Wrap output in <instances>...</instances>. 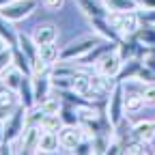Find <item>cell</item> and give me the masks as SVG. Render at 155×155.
I'll list each match as a JSON object with an SVG mask.
<instances>
[{"instance_id":"1","label":"cell","mask_w":155,"mask_h":155,"mask_svg":"<svg viewBox=\"0 0 155 155\" xmlns=\"http://www.w3.org/2000/svg\"><path fill=\"white\" fill-rule=\"evenodd\" d=\"M104 41H106V39H101L95 30L86 32V35H80V37L71 39L67 45L61 48V61H78V58H82L84 54H88L93 48H97Z\"/></svg>"},{"instance_id":"2","label":"cell","mask_w":155,"mask_h":155,"mask_svg":"<svg viewBox=\"0 0 155 155\" xmlns=\"http://www.w3.org/2000/svg\"><path fill=\"white\" fill-rule=\"evenodd\" d=\"M106 19L110 22V26L121 35V39H129L138 32L140 28V17L138 11L136 13H119V11H110L106 15Z\"/></svg>"},{"instance_id":"3","label":"cell","mask_w":155,"mask_h":155,"mask_svg":"<svg viewBox=\"0 0 155 155\" xmlns=\"http://www.w3.org/2000/svg\"><path fill=\"white\" fill-rule=\"evenodd\" d=\"M106 114H108V119H110L112 125H119L125 119V86H123V82H116V86L108 95Z\"/></svg>"},{"instance_id":"4","label":"cell","mask_w":155,"mask_h":155,"mask_svg":"<svg viewBox=\"0 0 155 155\" xmlns=\"http://www.w3.org/2000/svg\"><path fill=\"white\" fill-rule=\"evenodd\" d=\"M37 7H39L37 0H11L9 5L0 7V15L9 19L11 24H15V22H22V19L30 17L37 11Z\"/></svg>"},{"instance_id":"5","label":"cell","mask_w":155,"mask_h":155,"mask_svg":"<svg viewBox=\"0 0 155 155\" xmlns=\"http://www.w3.org/2000/svg\"><path fill=\"white\" fill-rule=\"evenodd\" d=\"M123 56L119 54V50H116V45L112 48V50H108L99 61L95 63V67H93V71H97V73H101V75H106V78H119V73H121V69H123Z\"/></svg>"},{"instance_id":"6","label":"cell","mask_w":155,"mask_h":155,"mask_svg":"<svg viewBox=\"0 0 155 155\" xmlns=\"http://www.w3.org/2000/svg\"><path fill=\"white\" fill-rule=\"evenodd\" d=\"M2 123H5V142H15L26 129V108L19 106Z\"/></svg>"},{"instance_id":"7","label":"cell","mask_w":155,"mask_h":155,"mask_svg":"<svg viewBox=\"0 0 155 155\" xmlns=\"http://www.w3.org/2000/svg\"><path fill=\"white\" fill-rule=\"evenodd\" d=\"M58 140H61V147L65 151H73L78 144L84 140V134L80 125H63L58 129Z\"/></svg>"},{"instance_id":"8","label":"cell","mask_w":155,"mask_h":155,"mask_svg":"<svg viewBox=\"0 0 155 155\" xmlns=\"http://www.w3.org/2000/svg\"><path fill=\"white\" fill-rule=\"evenodd\" d=\"M61 149L63 147H61V140H58V131L41 129V134H39V142H37V155H54Z\"/></svg>"},{"instance_id":"9","label":"cell","mask_w":155,"mask_h":155,"mask_svg":"<svg viewBox=\"0 0 155 155\" xmlns=\"http://www.w3.org/2000/svg\"><path fill=\"white\" fill-rule=\"evenodd\" d=\"M22 106V101H19V95L11 88H2L0 91V121L9 119V116Z\"/></svg>"},{"instance_id":"10","label":"cell","mask_w":155,"mask_h":155,"mask_svg":"<svg viewBox=\"0 0 155 155\" xmlns=\"http://www.w3.org/2000/svg\"><path fill=\"white\" fill-rule=\"evenodd\" d=\"M32 39L37 45H43V43H54L58 39V26L54 22H41L35 26V32H32Z\"/></svg>"},{"instance_id":"11","label":"cell","mask_w":155,"mask_h":155,"mask_svg":"<svg viewBox=\"0 0 155 155\" xmlns=\"http://www.w3.org/2000/svg\"><path fill=\"white\" fill-rule=\"evenodd\" d=\"M75 7L82 15H86L88 19H95V17H106L108 15V9L101 0H75Z\"/></svg>"},{"instance_id":"12","label":"cell","mask_w":155,"mask_h":155,"mask_svg":"<svg viewBox=\"0 0 155 155\" xmlns=\"http://www.w3.org/2000/svg\"><path fill=\"white\" fill-rule=\"evenodd\" d=\"M91 24H93V30L99 35L101 39H106V41H110V43H121L123 41L121 35L110 26V22L106 17H95V19H91Z\"/></svg>"},{"instance_id":"13","label":"cell","mask_w":155,"mask_h":155,"mask_svg":"<svg viewBox=\"0 0 155 155\" xmlns=\"http://www.w3.org/2000/svg\"><path fill=\"white\" fill-rule=\"evenodd\" d=\"M13 48L22 50V52L28 56V61H30V63L39 58V45L35 43L32 35H26V32H17V43H15Z\"/></svg>"},{"instance_id":"14","label":"cell","mask_w":155,"mask_h":155,"mask_svg":"<svg viewBox=\"0 0 155 155\" xmlns=\"http://www.w3.org/2000/svg\"><path fill=\"white\" fill-rule=\"evenodd\" d=\"M19 95V101H22L24 108H32L37 106V97H35V82H32V75H24L22 80V86L17 91Z\"/></svg>"},{"instance_id":"15","label":"cell","mask_w":155,"mask_h":155,"mask_svg":"<svg viewBox=\"0 0 155 155\" xmlns=\"http://www.w3.org/2000/svg\"><path fill=\"white\" fill-rule=\"evenodd\" d=\"M142 58H129V61H125L123 63V69H121V73H119V78L116 80L119 82H131V80H136L138 78V73H140V69H142Z\"/></svg>"},{"instance_id":"16","label":"cell","mask_w":155,"mask_h":155,"mask_svg":"<svg viewBox=\"0 0 155 155\" xmlns=\"http://www.w3.org/2000/svg\"><path fill=\"white\" fill-rule=\"evenodd\" d=\"M134 140L144 142V144L155 140V123L153 121H138V123H134Z\"/></svg>"},{"instance_id":"17","label":"cell","mask_w":155,"mask_h":155,"mask_svg":"<svg viewBox=\"0 0 155 155\" xmlns=\"http://www.w3.org/2000/svg\"><path fill=\"white\" fill-rule=\"evenodd\" d=\"M144 108H147V104H144L142 91H129V93L125 91V114H138Z\"/></svg>"},{"instance_id":"18","label":"cell","mask_w":155,"mask_h":155,"mask_svg":"<svg viewBox=\"0 0 155 155\" xmlns=\"http://www.w3.org/2000/svg\"><path fill=\"white\" fill-rule=\"evenodd\" d=\"M24 75L26 73H22L17 67H9L2 75H0V80H2V84H5V88H11V91H19V86H22V80H24Z\"/></svg>"},{"instance_id":"19","label":"cell","mask_w":155,"mask_h":155,"mask_svg":"<svg viewBox=\"0 0 155 155\" xmlns=\"http://www.w3.org/2000/svg\"><path fill=\"white\" fill-rule=\"evenodd\" d=\"M32 82H35V97H37V104H41L45 101L48 97L52 95V80H50V75H39V78H32Z\"/></svg>"},{"instance_id":"20","label":"cell","mask_w":155,"mask_h":155,"mask_svg":"<svg viewBox=\"0 0 155 155\" xmlns=\"http://www.w3.org/2000/svg\"><path fill=\"white\" fill-rule=\"evenodd\" d=\"M106 5L108 13L110 11H119V13H136L140 7H138V0H101Z\"/></svg>"},{"instance_id":"21","label":"cell","mask_w":155,"mask_h":155,"mask_svg":"<svg viewBox=\"0 0 155 155\" xmlns=\"http://www.w3.org/2000/svg\"><path fill=\"white\" fill-rule=\"evenodd\" d=\"M39 58H41V61H45V63H50V65H54V63L61 61V48L56 45V41H54V43H43V45H39Z\"/></svg>"},{"instance_id":"22","label":"cell","mask_w":155,"mask_h":155,"mask_svg":"<svg viewBox=\"0 0 155 155\" xmlns=\"http://www.w3.org/2000/svg\"><path fill=\"white\" fill-rule=\"evenodd\" d=\"M37 106H41V110L45 112V114H61V110H63V106H65V101H63V97L61 95H50L45 101H41V104H37Z\"/></svg>"},{"instance_id":"23","label":"cell","mask_w":155,"mask_h":155,"mask_svg":"<svg viewBox=\"0 0 155 155\" xmlns=\"http://www.w3.org/2000/svg\"><path fill=\"white\" fill-rule=\"evenodd\" d=\"M0 37H2L11 48L17 43V30L13 28V24L9 22V19H5L2 15H0Z\"/></svg>"},{"instance_id":"24","label":"cell","mask_w":155,"mask_h":155,"mask_svg":"<svg viewBox=\"0 0 155 155\" xmlns=\"http://www.w3.org/2000/svg\"><path fill=\"white\" fill-rule=\"evenodd\" d=\"M43 119H45V112L41 110V106L26 108V127H41Z\"/></svg>"},{"instance_id":"25","label":"cell","mask_w":155,"mask_h":155,"mask_svg":"<svg viewBox=\"0 0 155 155\" xmlns=\"http://www.w3.org/2000/svg\"><path fill=\"white\" fill-rule=\"evenodd\" d=\"M61 121H63V125H80V114H78V108L65 104L63 110H61Z\"/></svg>"},{"instance_id":"26","label":"cell","mask_w":155,"mask_h":155,"mask_svg":"<svg viewBox=\"0 0 155 155\" xmlns=\"http://www.w3.org/2000/svg\"><path fill=\"white\" fill-rule=\"evenodd\" d=\"M13 67H17L22 73L30 75V61H28V56L22 50H17V48H13Z\"/></svg>"},{"instance_id":"27","label":"cell","mask_w":155,"mask_h":155,"mask_svg":"<svg viewBox=\"0 0 155 155\" xmlns=\"http://www.w3.org/2000/svg\"><path fill=\"white\" fill-rule=\"evenodd\" d=\"M50 71H52V65H50V63H45V61H41V58H37V61H32V63H30V75H32V78H39V75H50Z\"/></svg>"},{"instance_id":"28","label":"cell","mask_w":155,"mask_h":155,"mask_svg":"<svg viewBox=\"0 0 155 155\" xmlns=\"http://www.w3.org/2000/svg\"><path fill=\"white\" fill-rule=\"evenodd\" d=\"M61 127H63L61 114H45V119L41 123V129H45V131H58Z\"/></svg>"},{"instance_id":"29","label":"cell","mask_w":155,"mask_h":155,"mask_svg":"<svg viewBox=\"0 0 155 155\" xmlns=\"http://www.w3.org/2000/svg\"><path fill=\"white\" fill-rule=\"evenodd\" d=\"M71 155H97V151H95V147H93V140H88V138H84L80 144H78L73 151H69Z\"/></svg>"},{"instance_id":"30","label":"cell","mask_w":155,"mask_h":155,"mask_svg":"<svg viewBox=\"0 0 155 155\" xmlns=\"http://www.w3.org/2000/svg\"><path fill=\"white\" fill-rule=\"evenodd\" d=\"M123 155H149V153H147V149H144V142L131 140V142H127V144H125Z\"/></svg>"},{"instance_id":"31","label":"cell","mask_w":155,"mask_h":155,"mask_svg":"<svg viewBox=\"0 0 155 155\" xmlns=\"http://www.w3.org/2000/svg\"><path fill=\"white\" fill-rule=\"evenodd\" d=\"M11 65H13V48H7V50L0 52V75H2Z\"/></svg>"},{"instance_id":"32","label":"cell","mask_w":155,"mask_h":155,"mask_svg":"<svg viewBox=\"0 0 155 155\" xmlns=\"http://www.w3.org/2000/svg\"><path fill=\"white\" fill-rule=\"evenodd\" d=\"M140 26H155V9H138Z\"/></svg>"},{"instance_id":"33","label":"cell","mask_w":155,"mask_h":155,"mask_svg":"<svg viewBox=\"0 0 155 155\" xmlns=\"http://www.w3.org/2000/svg\"><path fill=\"white\" fill-rule=\"evenodd\" d=\"M142 97L147 108H155V84H142Z\"/></svg>"},{"instance_id":"34","label":"cell","mask_w":155,"mask_h":155,"mask_svg":"<svg viewBox=\"0 0 155 155\" xmlns=\"http://www.w3.org/2000/svg\"><path fill=\"white\" fill-rule=\"evenodd\" d=\"M136 80H138L140 84H155V71L149 69L147 65H142V69H140V73H138Z\"/></svg>"},{"instance_id":"35","label":"cell","mask_w":155,"mask_h":155,"mask_svg":"<svg viewBox=\"0 0 155 155\" xmlns=\"http://www.w3.org/2000/svg\"><path fill=\"white\" fill-rule=\"evenodd\" d=\"M142 63L155 71V48H144L142 50Z\"/></svg>"},{"instance_id":"36","label":"cell","mask_w":155,"mask_h":155,"mask_svg":"<svg viewBox=\"0 0 155 155\" xmlns=\"http://www.w3.org/2000/svg\"><path fill=\"white\" fill-rule=\"evenodd\" d=\"M41 5L48 11H61L65 7V0H41Z\"/></svg>"},{"instance_id":"37","label":"cell","mask_w":155,"mask_h":155,"mask_svg":"<svg viewBox=\"0 0 155 155\" xmlns=\"http://www.w3.org/2000/svg\"><path fill=\"white\" fill-rule=\"evenodd\" d=\"M140 9H155V0H138Z\"/></svg>"},{"instance_id":"38","label":"cell","mask_w":155,"mask_h":155,"mask_svg":"<svg viewBox=\"0 0 155 155\" xmlns=\"http://www.w3.org/2000/svg\"><path fill=\"white\" fill-rule=\"evenodd\" d=\"M2 142H5V123L0 121V144H2Z\"/></svg>"},{"instance_id":"39","label":"cell","mask_w":155,"mask_h":155,"mask_svg":"<svg viewBox=\"0 0 155 155\" xmlns=\"http://www.w3.org/2000/svg\"><path fill=\"white\" fill-rule=\"evenodd\" d=\"M7 48H11V45H9V43L5 41V39H2V37H0V52H2V50H7Z\"/></svg>"},{"instance_id":"40","label":"cell","mask_w":155,"mask_h":155,"mask_svg":"<svg viewBox=\"0 0 155 155\" xmlns=\"http://www.w3.org/2000/svg\"><path fill=\"white\" fill-rule=\"evenodd\" d=\"M11 0H0V7H5V5H9Z\"/></svg>"},{"instance_id":"41","label":"cell","mask_w":155,"mask_h":155,"mask_svg":"<svg viewBox=\"0 0 155 155\" xmlns=\"http://www.w3.org/2000/svg\"><path fill=\"white\" fill-rule=\"evenodd\" d=\"M97 155H104V153H97Z\"/></svg>"},{"instance_id":"42","label":"cell","mask_w":155,"mask_h":155,"mask_svg":"<svg viewBox=\"0 0 155 155\" xmlns=\"http://www.w3.org/2000/svg\"><path fill=\"white\" fill-rule=\"evenodd\" d=\"M151 155H155V151H153V153H151Z\"/></svg>"},{"instance_id":"43","label":"cell","mask_w":155,"mask_h":155,"mask_svg":"<svg viewBox=\"0 0 155 155\" xmlns=\"http://www.w3.org/2000/svg\"><path fill=\"white\" fill-rule=\"evenodd\" d=\"M153 123H155V121H153Z\"/></svg>"}]
</instances>
